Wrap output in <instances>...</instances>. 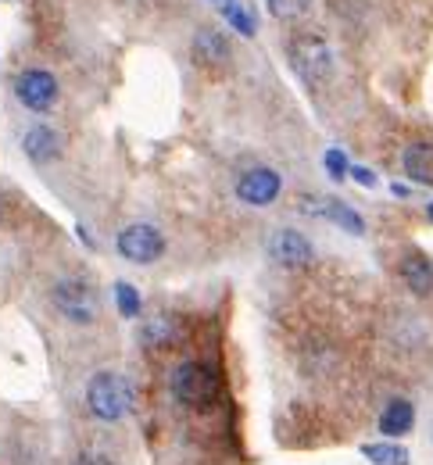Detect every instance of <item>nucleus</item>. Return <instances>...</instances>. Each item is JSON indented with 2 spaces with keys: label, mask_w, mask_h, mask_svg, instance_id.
<instances>
[{
  "label": "nucleus",
  "mask_w": 433,
  "mask_h": 465,
  "mask_svg": "<svg viewBox=\"0 0 433 465\" xmlns=\"http://www.w3.org/2000/svg\"><path fill=\"white\" fill-rule=\"evenodd\" d=\"M133 401H136V391H133L129 376H123V372H97L86 383V408L101 422L125 419L133 411Z\"/></svg>",
  "instance_id": "1"
},
{
  "label": "nucleus",
  "mask_w": 433,
  "mask_h": 465,
  "mask_svg": "<svg viewBox=\"0 0 433 465\" xmlns=\"http://www.w3.org/2000/svg\"><path fill=\"white\" fill-rule=\"evenodd\" d=\"M169 387H172V398H176L180 405L204 408L212 398H215L219 380H215L212 365H204V361H183V365H176V369H172Z\"/></svg>",
  "instance_id": "2"
},
{
  "label": "nucleus",
  "mask_w": 433,
  "mask_h": 465,
  "mask_svg": "<svg viewBox=\"0 0 433 465\" xmlns=\"http://www.w3.org/2000/svg\"><path fill=\"white\" fill-rule=\"evenodd\" d=\"M290 68L305 79V83H322V79H330L333 75V54H330V47H326V40L322 36H315V33H301V36H294L290 40Z\"/></svg>",
  "instance_id": "3"
},
{
  "label": "nucleus",
  "mask_w": 433,
  "mask_h": 465,
  "mask_svg": "<svg viewBox=\"0 0 433 465\" xmlns=\"http://www.w3.org/2000/svg\"><path fill=\"white\" fill-rule=\"evenodd\" d=\"M58 94H62V86H58V79L47 68H25L15 79V97L22 101V108H29L36 115L51 112L58 104Z\"/></svg>",
  "instance_id": "4"
},
{
  "label": "nucleus",
  "mask_w": 433,
  "mask_h": 465,
  "mask_svg": "<svg viewBox=\"0 0 433 465\" xmlns=\"http://www.w3.org/2000/svg\"><path fill=\"white\" fill-rule=\"evenodd\" d=\"M54 308L62 312L68 322L86 326V322L97 319V291H93L86 280L68 276V280H62V283L54 287Z\"/></svg>",
  "instance_id": "5"
},
{
  "label": "nucleus",
  "mask_w": 433,
  "mask_h": 465,
  "mask_svg": "<svg viewBox=\"0 0 433 465\" xmlns=\"http://www.w3.org/2000/svg\"><path fill=\"white\" fill-rule=\"evenodd\" d=\"M119 254L133 265H151L165 254V236L151 223H133L119 232Z\"/></svg>",
  "instance_id": "6"
},
{
  "label": "nucleus",
  "mask_w": 433,
  "mask_h": 465,
  "mask_svg": "<svg viewBox=\"0 0 433 465\" xmlns=\"http://www.w3.org/2000/svg\"><path fill=\"white\" fill-rule=\"evenodd\" d=\"M283 190V179L276 169H265V165H251L237 175V197L251 204V208H269Z\"/></svg>",
  "instance_id": "7"
},
{
  "label": "nucleus",
  "mask_w": 433,
  "mask_h": 465,
  "mask_svg": "<svg viewBox=\"0 0 433 465\" xmlns=\"http://www.w3.org/2000/svg\"><path fill=\"white\" fill-rule=\"evenodd\" d=\"M269 254H272V262L283 265V269H301V265H309L311 258H315V247H311V240L305 232L276 230L269 236Z\"/></svg>",
  "instance_id": "8"
},
{
  "label": "nucleus",
  "mask_w": 433,
  "mask_h": 465,
  "mask_svg": "<svg viewBox=\"0 0 433 465\" xmlns=\"http://www.w3.org/2000/svg\"><path fill=\"white\" fill-rule=\"evenodd\" d=\"M190 54L201 61V64H208V68H222V64H230V58H233V44H230V36L222 29L204 25V29L193 33Z\"/></svg>",
  "instance_id": "9"
},
{
  "label": "nucleus",
  "mask_w": 433,
  "mask_h": 465,
  "mask_svg": "<svg viewBox=\"0 0 433 465\" xmlns=\"http://www.w3.org/2000/svg\"><path fill=\"white\" fill-rule=\"evenodd\" d=\"M22 151L29 154V162L36 165H51L62 158V133L51 129V125H33L22 140Z\"/></svg>",
  "instance_id": "10"
},
{
  "label": "nucleus",
  "mask_w": 433,
  "mask_h": 465,
  "mask_svg": "<svg viewBox=\"0 0 433 465\" xmlns=\"http://www.w3.org/2000/svg\"><path fill=\"white\" fill-rule=\"evenodd\" d=\"M398 276H401V283L408 287L412 293H419V297H427L433 293V262L427 254H405L401 262H398Z\"/></svg>",
  "instance_id": "11"
},
{
  "label": "nucleus",
  "mask_w": 433,
  "mask_h": 465,
  "mask_svg": "<svg viewBox=\"0 0 433 465\" xmlns=\"http://www.w3.org/2000/svg\"><path fill=\"white\" fill-rule=\"evenodd\" d=\"M412 426H416V408L408 398H390L387 408L379 411V433L383 437H405V433H412Z\"/></svg>",
  "instance_id": "12"
},
{
  "label": "nucleus",
  "mask_w": 433,
  "mask_h": 465,
  "mask_svg": "<svg viewBox=\"0 0 433 465\" xmlns=\"http://www.w3.org/2000/svg\"><path fill=\"white\" fill-rule=\"evenodd\" d=\"M315 215H322V219H330V223H337L344 232H351V236H362L366 232V219L355 212V208H348L344 201H337V197H330V201H322V204H309Z\"/></svg>",
  "instance_id": "13"
},
{
  "label": "nucleus",
  "mask_w": 433,
  "mask_h": 465,
  "mask_svg": "<svg viewBox=\"0 0 433 465\" xmlns=\"http://www.w3.org/2000/svg\"><path fill=\"white\" fill-rule=\"evenodd\" d=\"M180 341V326L172 315H151L143 326H140V344L143 348H169Z\"/></svg>",
  "instance_id": "14"
},
{
  "label": "nucleus",
  "mask_w": 433,
  "mask_h": 465,
  "mask_svg": "<svg viewBox=\"0 0 433 465\" xmlns=\"http://www.w3.org/2000/svg\"><path fill=\"white\" fill-rule=\"evenodd\" d=\"M401 165H405V173L412 175L416 183L433 186V143H412V147L405 151Z\"/></svg>",
  "instance_id": "15"
},
{
  "label": "nucleus",
  "mask_w": 433,
  "mask_h": 465,
  "mask_svg": "<svg viewBox=\"0 0 433 465\" xmlns=\"http://www.w3.org/2000/svg\"><path fill=\"white\" fill-rule=\"evenodd\" d=\"M222 18L241 36H254L258 33V11L251 7V0H222Z\"/></svg>",
  "instance_id": "16"
},
{
  "label": "nucleus",
  "mask_w": 433,
  "mask_h": 465,
  "mask_svg": "<svg viewBox=\"0 0 433 465\" xmlns=\"http://www.w3.org/2000/svg\"><path fill=\"white\" fill-rule=\"evenodd\" d=\"M362 455L372 465H412V455L401 444H362Z\"/></svg>",
  "instance_id": "17"
},
{
  "label": "nucleus",
  "mask_w": 433,
  "mask_h": 465,
  "mask_svg": "<svg viewBox=\"0 0 433 465\" xmlns=\"http://www.w3.org/2000/svg\"><path fill=\"white\" fill-rule=\"evenodd\" d=\"M265 7H269L272 18H280V22H294V18H301V15L309 11L311 0H265Z\"/></svg>",
  "instance_id": "18"
},
{
  "label": "nucleus",
  "mask_w": 433,
  "mask_h": 465,
  "mask_svg": "<svg viewBox=\"0 0 433 465\" xmlns=\"http://www.w3.org/2000/svg\"><path fill=\"white\" fill-rule=\"evenodd\" d=\"M115 304L125 319H140V312H143V301H140L133 283H115Z\"/></svg>",
  "instance_id": "19"
},
{
  "label": "nucleus",
  "mask_w": 433,
  "mask_h": 465,
  "mask_svg": "<svg viewBox=\"0 0 433 465\" xmlns=\"http://www.w3.org/2000/svg\"><path fill=\"white\" fill-rule=\"evenodd\" d=\"M326 169H330V175H333V179H344L351 165H348V158H344L340 151H326Z\"/></svg>",
  "instance_id": "20"
},
{
  "label": "nucleus",
  "mask_w": 433,
  "mask_h": 465,
  "mask_svg": "<svg viewBox=\"0 0 433 465\" xmlns=\"http://www.w3.org/2000/svg\"><path fill=\"white\" fill-rule=\"evenodd\" d=\"M351 179H359L362 186H376V175L369 169H362V165H351Z\"/></svg>",
  "instance_id": "21"
},
{
  "label": "nucleus",
  "mask_w": 433,
  "mask_h": 465,
  "mask_svg": "<svg viewBox=\"0 0 433 465\" xmlns=\"http://www.w3.org/2000/svg\"><path fill=\"white\" fill-rule=\"evenodd\" d=\"M79 465H112V462H108V459H101V455H83Z\"/></svg>",
  "instance_id": "22"
},
{
  "label": "nucleus",
  "mask_w": 433,
  "mask_h": 465,
  "mask_svg": "<svg viewBox=\"0 0 433 465\" xmlns=\"http://www.w3.org/2000/svg\"><path fill=\"white\" fill-rule=\"evenodd\" d=\"M4 212H7V208H4V193H0V223H4Z\"/></svg>",
  "instance_id": "23"
},
{
  "label": "nucleus",
  "mask_w": 433,
  "mask_h": 465,
  "mask_svg": "<svg viewBox=\"0 0 433 465\" xmlns=\"http://www.w3.org/2000/svg\"><path fill=\"white\" fill-rule=\"evenodd\" d=\"M427 215H430V219H433V204H430V208H427Z\"/></svg>",
  "instance_id": "24"
}]
</instances>
